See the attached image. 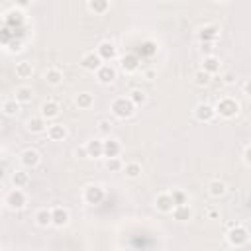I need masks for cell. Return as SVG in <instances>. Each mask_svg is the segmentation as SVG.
I'll return each mask as SVG.
<instances>
[{
    "label": "cell",
    "instance_id": "ba28073f",
    "mask_svg": "<svg viewBox=\"0 0 251 251\" xmlns=\"http://www.w3.org/2000/svg\"><path fill=\"white\" fill-rule=\"evenodd\" d=\"M122 153V145L118 139H106L102 141V157L106 159H114V157H120Z\"/></svg>",
    "mask_w": 251,
    "mask_h": 251
},
{
    "label": "cell",
    "instance_id": "e0dca14e",
    "mask_svg": "<svg viewBox=\"0 0 251 251\" xmlns=\"http://www.w3.org/2000/svg\"><path fill=\"white\" fill-rule=\"evenodd\" d=\"M16 96H14V100L22 106V104H28V102H32L33 100V90H32V86H18L16 88V92H14Z\"/></svg>",
    "mask_w": 251,
    "mask_h": 251
},
{
    "label": "cell",
    "instance_id": "f6af8a7d",
    "mask_svg": "<svg viewBox=\"0 0 251 251\" xmlns=\"http://www.w3.org/2000/svg\"><path fill=\"white\" fill-rule=\"evenodd\" d=\"M0 210H2V202H0Z\"/></svg>",
    "mask_w": 251,
    "mask_h": 251
},
{
    "label": "cell",
    "instance_id": "d6a6232c",
    "mask_svg": "<svg viewBox=\"0 0 251 251\" xmlns=\"http://www.w3.org/2000/svg\"><path fill=\"white\" fill-rule=\"evenodd\" d=\"M2 112H4L6 116H16V114L20 112V104L16 102L14 98H12V100H6V102L2 104Z\"/></svg>",
    "mask_w": 251,
    "mask_h": 251
},
{
    "label": "cell",
    "instance_id": "d4e9b609",
    "mask_svg": "<svg viewBox=\"0 0 251 251\" xmlns=\"http://www.w3.org/2000/svg\"><path fill=\"white\" fill-rule=\"evenodd\" d=\"M75 102H77V106L81 110H86V108H90L94 104V96L90 92H79L77 98H75Z\"/></svg>",
    "mask_w": 251,
    "mask_h": 251
},
{
    "label": "cell",
    "instance_id": "60d3db41",
    "mask_svg": "<svg viewBox=\"0 0 251 251\" xmlns=\"http://www.w3.org/2000/svg\"><path fill=\"white\" fill-rule=\"evenodd\" d=\"M75 155H77V157H81V159H86V157H88V155H86V149H84V145H83V147H77Z\"/></svg>",
    "mask_w": 251,
    "mask_h": 251
},
{
    "label": "cell",
    "instance_id": "f1b7e54d",
    "mask_svg": "<svg viewBox=\"0 0 251 251\" xmlns=\"http://www.w3.org/2000/svg\"><path fill=\"white\" fill-rule=\"evenodd\" d=\"M128 98H130V102L137 108V106H141V104H145V100H147V96H145V92L141 90V88H134L130 94H128Z\"/></svg>",
    "mask_w": 251,
    "mask_h": 251
},
{
    "label": "cell",
    "instance_id": "ee69618b",
    "mask_svg": "<svg viewBox=\"0 0 251 251\" xmlns=\"http://www.w3.org/2000/svg\"><path fill=\"white\" fill-rule=\"evenodd\" d=\"M122 251H134V249H122Z\"/></svg>",
    "mask_w": 251,
    "mask_h": 251
},
{
    "label": "cell",
    "instance_id": "7402d4cb",
    "mask_svg": "<svg viewBox=\"0 0 251 251\" xmlns=\"http://www.w3.org/2000/svg\"><path fill=\"white\" fill-rule=\"evenodd\" d=\"M43 79H45V83L47 84H51V86H59L61 83H63V73L59 71V69H47L45 71V75H43Z\"/></svg>",
    "mask_w": 251,
    "mask_h": 251
},
{
    "label": "cell",
    "instance_id": "277c9868",
    "mask_svg": "<svg viewBox=\"0 0 251 251\" xmlns=\"http://www.w3.org/2000/svg\"><path fill=\"white\" fill-rule=\"evenodd\" d=\"M28 202V198H26V192L22 188H14L6 194V206L10 210H22Z\"/></svg>",
    "mask_w": 251,
    "mask_h": 251
},
{
    "label": "cell",
    "instance_id": "d590c367",
    "mask_svg": "<svg viewBox=\"0 0 251 251\" xmlns=\"http://www.w3.org/2000/svg\"><path fill=\"white\" fill-rule=\"evenodd\" d=\"M200 51L204 53V57L214 55V43H200Z\"/></svg>",
    "mask_w": 251,
    "mask_h": 251
},
{
    "label": "cell",
    "instance_id": "b9f144b4",
    "mask_svg": "<svg viewBox=\"0 0 251 251\" xmlns=\"http://www.w3.org/2000/svg\"><path fill=\"white\" fill-rule=\"evenodd\" d=\"M249 153H251V147L245 145V149H243V163L245 165H249Z\"/></svg>",
    "mask_w": 251,
    "mask_h": 251
},
{
    "label": "cell",
    "instance_id": "4316f807",
    "mask_svg": "<svg viewBox=\"0 0 251 251\" xmlns=\"http://www.w3.org/2000/svg\"><path fill=\"white\" fill-rule=\"evenodd\" d=\"M208 192H210V196H214V198H220V196H224L226 192H228V186L222 183V181H210V184H208Z\"/></svg>",
    "mask_w": 251,
    "mask_h": 251
},
{
    "label": "cell",
    "instance_id": "3957f363",
    "mask_svg": "<svg viewBox=\"0 0 251 251\" xmlns=\"http://www.w3.org/2000/svg\"><path fill=\"white\" fill-rule=\"evenodd\" d=\"M247 241H249V232H247V228L235 224L234 228L228 230V243H230L232 247H241V245H245Z\"/></svg>",
    "mask_w": 251,
    "mask_h": 251
},
{
    "label": "cell",
    "instance_id": "f35d334b",
    "mask_svg": "<svg viewBox=\"0 0 251 251\" xmlns=\"http://www.w3.org/2000/svg\"><path fill=\"white\" fill-rule=\"evenodd\" d=\"M8 49H10L12 53H16V51H22V41H20V39H16V41H10V47H8Z\"/></svg>",
    "mask_w": 251,
    "mask_h": 251
},
{
    "label": "cell",
    "instance_id": "9c48e42d",
    "mask_svg": "<svg viewBox=\"0 0 251 251\" xmlns=\"http://www.w3.org/2000/svg\"><path fill=\"white\" fill-rule=\"evenodd\" d=\"M194 116H196L198 122H212L216 118V110H214L212 104H206L204 102V104H198L194 108Z\"/></svg>",
    "mask_w": 251,
    "mask_h": 251
},
{
    "label": "cell",
    "instance_id": "836d02e7",
    "mask_svg": "<svg viewBox=\"0 0 251 251\" xmlns=\"http://www.w3.org/2000/svg\"><path fill=\"white\" fill-rule=\"evenodd\" d=\"M194 84H198V86H208V84H210V75L204 73L202 69L196 71V73H194Z\"/></svg>",
    "mask_w": 251,
    "mask_h": 251
},
{
    "label": "cell",
    "instance_id": "6da1fadb",
    "mask_svg": "<svg viewBox=\"0 0 251 251\" xmlns=\"http://www.w3.org/2000/svg\"><path fill=\"white\" fill-rule=\"evenodd\" d=\"M134 112H135V106L130 102L128 96H120L112 102V114L120 120H126V118L134 116Z\"/></svg>",
    "mask_w": 251,
    "mask_h": 251
},
{
    "label": "cell",
    "instance_id": "603a6c76",
    "mask_svg": "<svg viewBox=\"0 0 251 251\" xmlns=\"http://www.w3.org/2000/svg\"><path fill=\"white\" fill-rule=\"evenodd\" d=\"M173 218L177 220V222H188L190 218H192V210H190V206L188 204H184V206H177V208H173Z\"/></svg>",
    "mask_w": 251,
    "mask_h": 251
},
{
    "label": "cell",
    "instance_id": "f546056e",
    "mask_svg": "<svg viewBox=\"0 0 251 251\" xmlns=\"http://www.w3.org/2000/svg\"><path fill=\"white\" fill-rule=\"evenodd\" d=\"M169 194H171V198H173L175 208H177V206H184V204L188 202V194H186L184 190H181V188H173V192H169Z\"/></svg>",
    "mask_w": 251,
    "mask_h": 251
},
{
    "label": "cell",
    "instance_id": "1f68e13d",
    "mask_svg": "<svg viewBox=\"0 0 251 251\" xmlns=\"http://www.w3.org/2000/svg\"><path fill=\"white\" fill-rule=\"evenodd\" d=\"M122 171H124V175L128 179H137L141 175V165L139 163H126Z\"/></svg>",
    "mask_w": 251,
    "mask_h": 251
},
{
    "label": "cell",
    "instance_id": "9a60e30c",
    "mask_svg": "<svg viewBox=\"0 0 251 251\" xmlns=\"http://www.w3.org/2000/svg\"><path fill=\"white\" fill-rule=\"evenodd\" d=\"M220 35V30L216 26H204L202 30L198 32V37H200V43H214Z\"/></svg>",
    "mask_w": 251,
    "mask_h": 251
},
{
    "label": "cell",
    "instance_id": "4fadbf2b",
    "mask_svg": "<svg viewBox=\"0 0 251 251\" xmlns=\"http://www.w3.org/2000/svg\"><path fill=\"white\" fill-rule=\"evenodd\" d=\"M61 114V108L59 104L55 102V100H47V102L41 104V118L43 120H53Z\"/></svg>",
    "mask_w": 251,
    "mask_h": 251
},
{
    "label": "cell",
    "instance_id": "44dd1931",
    "mask_svg": "<svg viewBox=\"0 0 251 251\" xmlns=\"http://www.w3.org/2000/svg\"><path fill=\"white\" fill-rule=\"evenodd\" d=\"M84 149H86V155H88V157H94V159L102 157V141H100V139H90V141H86Z\"/></svg>",
    "mask_w": 251,
    "mask_h": 251
},
{
    "label": "cell",
    "instance_id": "bcb514c9",
    "mask_svg": "<svg viewBox=\"0 0 251 251\" xmlns=\"http://www.w3.org/2000/svg\"><path fill=\"white\" fill-rule=\"evenodd\" d=\"M0 157H2V151H0Z\"/></svg>",
    "mask_w": 251,
    "mask_h": 251
},
{
    "label": "cell",
    "instance_id": "74e56055",
    "mask_svg": "<svg viewBox=\"0 0 251 251\" xmlns=\"http://www.w3.org/2000/svg\"><path fill=\"white\" fill-rule=\"evenodd\" d=\"M222 83L224 84H234L235 83V75L234 73H224L222 75Z\"/></svg>",
    "mask_w": 251,
    "mask_h": 251
},
{
    "label": "cell",
    "instance_id": "4dcf8cb0",
    "mask_svg": "<svg viewBox=\"0 0 251 251\" xmlns=\"http://www.w3.org/2000/svg\"><path fill=\"white\" fill-rule=\"evenodd\" d=\"M35 222H37V226H41V228L51 226V210H47V208L37 210V214H35Z\"/></svg>",
    "mask_w": 251,
    "mask_h": 251
},
{
    "label": "cell",
    "instance_id": "7bdbcfd3",
    "mask_svg": "<svg viewBox=\"0 0 251 251\" xmlns=\"http://www.w3.org/2000/svg\"><path fill=\"white\" fill-rule=\"evenodd\" d=\"M208 218H210V220H218V218H220V212H218L216 208H210V210H208Z\"/></svg>",
    "mask_w": 251,
    "mask_h": 251
},
{
    "label": "cell",
    "instance_id": "ac0fdd59",
    "mask_svg": "<svg viewBox=\"0 0 251 251\" xmlns=\"http://www.w3.org/2000/svg\"><path fill=\"white\" fill-rule=\"evenodd\" d=\"M47 137L51 141H63L67 137V128L63 124H51L47 128Z\"/></svg>",
    "mask_w": 251,
    "mask_h": 251
},
{
    "label": "cell",
    "instance_id": "d6986e66",
    "mask_svg": "<svg viewBox=\"0 0 251 251\" xmlns=\"http://www.w3.org/2000/svg\"><path fill=\"white\" fill-rule=\"evenodd\" d=\"M220 67H222V63H220V59H218L216 55L204 57V61H202V71L208 73L210 77H212L214 73H220Z\"/></svg>",
    "mask_w": 251,
    "mask_h": 251
},
{
    "label": "cell",
    "instance_id": "8992f818",
    "mask_svg": "<svg viewBox=\"0 0 251 251\" xmlns=\"http://www.w3.org/2000/svg\"><path fill=\"white\" fill-rule=\"evenodd\" d=\"M39 161H41V155L35 151V149H24V151L20 153V163L26 167V169H33V167H37L39 165Z\"/></svg>",
    "mask_w": 251,
    "mask_h": 251
},
{
    "label": "cell",
    "instance_id": "cb8c5ba5",
    "mask_svg": "<svg viewBox=\"0 0 251 251\" xmlns=\"http://www.w3.org/2000/svg\"><path fill=\"white\" fill-rule=\"evenodd\" d=\"M33 75V65L30 61H20L16 63V77L18 79H30Z\"/></svg>",
    "mask_w": 251,
    "mask_h": 251
},
{
    "label": "cell",
    "instance_id": "30bf717a",
    "mask_svg": "<svg viewBox=\"0 0 251 251\" xmlns=\"http://www.w3.org/2000/svg\"><path fill=\"white\" fill-rule=\"evenodd\" d=\"M96 55L100 57V61H112L116 57V47L112 41H102L96 47Z\"/></svg>",
    "mask_w": 251,
    "mask_h": 251
},
{
    "label": "cell",
    "instance_id": "2e32d148",
    "mask_svg": "<svg viewBox=\"0 0 251 251\" xmlns=\"http://www.w3.org/2000/svg\"><path fill=\"white\" fill-rule=\"evenodd\" d=\"M120 67L124 69V73H134L139 69V57L135 53H128L120 59Z\"/></svg>",
    "mask_w": 251,
    "mask_h": 251
},
{
    "label": "cell",
    "instance_id": "5b68a950",
    "mask_svg": "<svg viewBox=\"0 0 251 251\" xmlns=\"http://www.w3.org/2000/svg\"><path fill=\"white\" fill-rule=\"evenodd\" d=\"M96 79H98L100 84H112L116 81V69L108 63H102L100 69L96 71Z\"/></svg>",
    "mask_w": 251,
    "mask_h": 251
},
{
    "label": "cell",
    "instance_id": "7a4b0ae2",
    "mask_svg": "<svg viewBox=\"0 0 251 251\" xmlns=\"http://www.w3.org/2000/svg\"><path fill=\"white\" fill-rule=\"evenodd\" d=\"M214 110L222 118H234L239 112V104H237V100H234V98H220L216 102V106H214Z\"/></svg>",
    "mask_w": 251,
    "mask_h": 251
},
{
    "label": "cell",
    "instance_id": "7dc6e473",
    "mask_svg": "<svg viewBox=\"0 0 251 251\" xmlns=\"http://www.w3.org/2000/svg\"><path fill=\"white\" fill-rule=\"evenodd\" d=\"M0 251H2V245H0Z\"/></svg>",
    "mask_w": 251,
    "mask_h": 251
},
{
    "label": "cell",
    "instance_id": "5bb4252c",
    "mask_svg": "<svg viewBox=\"0 0 251 251\" xmlns=\"http://www.w3.org/2000/svg\"><path fill=\"white\" fill-rule=\"evenodd\" d=\"M100 65H102V61H100V57H98L94 51L84 53L83 59H81V67L86 69V71H92V73H96V71L100 69Z\"/></svg>",
    "mask_w": 251,
    "mask_h": 251
},
{
    "label": "cell",
    "instance_id": "52a82bcc",
    "mask_svg": "<svg viewBox=\"0 0 251 251\" xmlns=\"http://www.w3.org/2000/svg\"><path fill=\"white\" fill-rule=\"evenodd\" d=\"M84 200H86L88 204H100V202L104 200V188L98 186V184L86 186V190H84Z\"/></svg>",
    "mask_w": 251,
    "mask_h": 251
},
{
    "label": "cell",
    "instance_id": "8fae6325",
    "mask_svg": "<svg viewBox=\"0 0 251 251\" xmlns=\"http://www.w3.org/2000/svg\"><path fill=\"white\" fill-rule=\"evenodd\" d=\"M155 208H157L159 212H163V214H171V212H173L175 204H173V198H171L169 192H161V194L155 198Z\"/></svg>",
    "mask_w": 251,
    "mask_h": 251
},
{
    "label": "cell",
    "instance_id": "ffe728a7",
    "mask_svg": "<svg viewBox=\"0 0 251 251\" xmlns=\"http://www.w3.org/2000/svg\"><path fill=\"white\" fill-rule=\"evenodd\" d=\"M10 181H12L14 188H24V186L30 184V175H28L24 169H16V171L12 173V177H10Z\"/></svg>",
    "mask_w": 251,
    "mask_h": 251
},
{
    "label": "cell",
    "instance_id": "83f0119b",
    "mask_svg": "<svg viewBox=\"0 0 251 251\" xmlns=\"http://www.w3.org/2000/svg\"><path fill=\"white\" fill-rule=\"evenodd\" d=\"M86 8L94 14H104L106 10H110V2H106V0H90Z\"/></svg>",
    "mask_w": 251,
    "mask_h": 251
},
{
    "label": "cell",
    "instance_id": "484cf974",
    "mask_svg": "<svg viewBox=\"0 0 251 251\" xmlns=\"http://www.w3.org/2000/svg\"><path fill=\"white\" fill-rule=\"evenodd\" d=\"M47 130V126H45V120L41 118V116H35V118H30L28 120V132H32V134H41V132H45Z\"/></svg>",
    "mask_w": 251,
    "mask_h": 251
},
{
    "label": "cell",
    "instance_id": "7c38bea8",
    "mask_svg": "<svg viewBox=\"0 0 251 251\" xmlns=\"http://www.w3.org/2000/svg\"><path fill=\"white\" fill-rule=\"evenodd\" d=\"M69 224V210L63 208V206H55L51 210V226H57V228H63Z\"/></svg>",
    "mask_w": 251,
    "mask_h": 251
},
{
    "label": "cell",
    "instance_id": "e575fe53",
    "mask_svg": "<svg viewBox=\"0 0 251 251\" xmlns=\"http://www.w3.org/2000/svg\"><path fill=\"white\" fill-rule=\"evenodd\" d=\"M106 169H108V171H112V173H118V171H122V169H124V163H122V159H120V157L106 159Z\"/></svg>",
    "mask_w": 251,
    "mask_h": 251
},
{
    "label": "cell",
    "instance_id": "8d00e7d4",
    "mask_svg": "<svg viewBox=\"0 0 251 251\" xmlns=\"http://www.w3.org/2000/svg\"><path fill=\"white\" fill-rule=\"evenodd\" d=\"M98 130L102 132V134H110V130H112V122H108V120H100Z\"/></svg>",
    "mask_w": 251,
    "mask_h": 251
},
{
    "label": "cell",
    "instance_id": "ab89813d",
    "mask_svg": "<svg viewBox=\"0 0 251 251\" xmlns=\"http://www.w3.org/2000/svg\"><path fill=\"white\" fill-rule=\"evenodd\" d=\"M155 77H157V73H155L153 69H147V71H143V79H145V81H153Z\"/></svg>",
    "mask_w": 251,
    "mask_h": 251
}]
</instances>
